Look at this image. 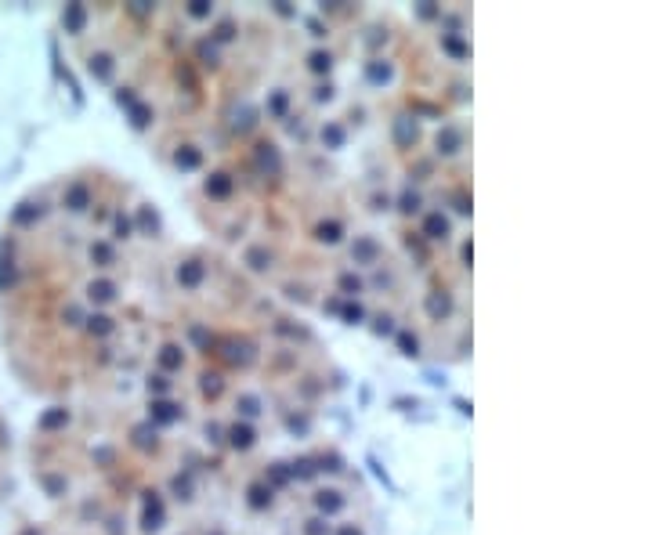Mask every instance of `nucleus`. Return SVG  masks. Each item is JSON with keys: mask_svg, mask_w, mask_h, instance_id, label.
<instances>
[{"mask_svg": "<svg viewBox=\"0 0 651 535\" xmlns=\"http://www.w3.org/2000/svg\"><path fill=\"white\" fill-rule=\"evenodd\" d=\"M87 297L94 304H113L116 297H120V286L113 279H91V286H87Z\"/></svg>", "mask_w": 651, "mask_h": 535, "instance_id": "f3484780", "label": "nucleus"}, {"mask_svg": "<svg viewBox=\"0 0 651 535\" xmlns=\"http://www.w3.org/2000/svg\"><path fill=\"white\" fill-rule=\"evenodd\" d=\"M62 203H66V210L69 214H84L91 207V185L87 181H73L66 188V196H62Z\"/></svg>", "mask_w": 651, "mask_h": 535, "instance_id": "1a4fd4ad", "label": "nucleus"}, {"mask_svg": "<svg viewBox=\"0 0 651 535\" xmlns=\"http://www.w3.org/2000/svg\"><path fill=\"white\" fill-rule=\"evenodd\" d=\"M315 239L326 243V246H337L344 239V225L337 221V217H329V221H319L315 225Z\"/></svg>", "mask_w": 651, "mask_h": 535, "instance_id": "4be33fe9", "label": "nucleus"}, {"mask_svg": "<svg viewBox=\"0 0 651 535\" xmlns=\"http://www.w3.org/2000/svg\"><path fill=\"white\" fill-rule=\"evenodd\" d=\"M174 167L178 170H199L203 167L199 145H178V152H174Z\"/></svg>", "mask_w": 651, "mask_h": 535, "instance_id": "aec40b11", "label": "nucleus"}, {"mask_svg": "<svg viewBox=\"0 0 651 535\" xmlns=\"http://www.w3.org/2000/svg\"><path fill=\"white\" fill-rule=\"evenodd\" d=\"M87 69H91L94 80L109 84V80H113V73H116V58L109 55V51H94V55L87 58Z\"/></svg>", "mask_w": 651, "mask_h": 535, "instance_id": "ddd939ff", "label": "nucleus"}, {"mask_svg": "<svg viewBox=\"0 0 651 535\" xmlns=\"http://www.w3.org/2000/svg\"><path fill=\"white\" fill-rule=\"evenodd\" d=\"M319 138H322V145H329V149H340V145H344V138H347V131L340 127V123H326V127L319 131Z\"/></svg>", "mask_w": 651, "mask_h": 535, "instance_id": "cd10ccee", "label": "nucleus"}, {"mask_svg": "<svg viewBox=\"0 0 651 535\" xmlns=\"http://www.w3.org/2000/svg\"><path fill=\"white\" fill-rule=\"evenodd\" d=\"M286 109H290V94H286L282 87L272 91V98H268V113H272L275 120H282V116H286Z\"/></svg>", "mask_w": 651, "mask_h": 535, "instance_id": "c756f323", "label": "nucleus"}, {"mask_svg": "<svg viewBox=\"0 0 651 535\" xmlns=\"http://www.w3.org/2000/svg\"><path fill=\"white\" fill-rule=\"evenodd\" d=\"M138 228H141V235H145L149 228H152V235L160 232V217L149 210V203H141V207H138Z\"/></svg>", "mask_w": 651, "mask_h": 535, "instance_id": "2f4dec72", "label": "nucleus"}, {"mask_svg": "<svg viewBox=\"0 0 651 535\" xmlns=\"http://www.w3.org/2000/svg\"><path fill=\"white\" fill-rule=\"evenodd\" d=\"M203 192L210 196V199H217V203H225L235 192V178L228 174V170H214V174L203 181Z\"/></svg>", "mask_w": 651, "mask_h": 535, "instance_id": "7ed1b4c3", "label": "nucleus"}, {"mask_svg": "<svg viewBox=\"0 0 651 535\" xmlns=\"http://www.w3.org/2000/svg\"><path fill=\"white\" fill-rule=\"evenodd\" d=\"M416 138H420L416 120H409V116L394 120V145H398V149H412V145H416Z\"/></svg>", "mask_w": 651, "mask_h": 535, "instance_id": "a211bd4d", "label": "nucleus"}, {"mask_svg": "<svg viewBox=\"0 0 651 535\" xmlns=\"http://www.w3.org/2000/svg\"><path fill=\"white\" fill-rule=\"evenodd\" d=\"M434 145H438V156H456L459 149H464V131L449 123V127H441V131H438Z\"/></svg>", "mask_w": 651, "mask_h": 535, "instance_id": "2eb2a0df", "label": "nucleus"}, {"mask_svg": "<svg viewBox=\"0 0 651 535\" xmlns=\"http://www.w3.org/2000/svg\"><path fill=\"white\" fill-rule=\"evenodd\" d=\"M423 235H427V239H431V243H446L449 235H452V225H449V217L441 214V210H431V214L423 217Z\"/></svg>", "mask_w": 651, "mask_h": 535, "instance_id": "9d476101", "label": "nucleus"}, {"mask_svg": "<svg viewBox=\"0 0 651 535\" xmlns=\"http://www.w3.org/2000/svg\"><path fill=\"white\" fill-rule=\"evenodd\" d=\"M196 55H199V62H203L206 69H217V62H221V58H217V47H214L210 40H199Z\"/></svg>", "mask_w": 651, "mask_h": 535, "instance_id": "f704fd0d", "label": "nucleus"}, {"mask_svg": "<svg viewBox=\"0 0 651 535\" xmlns=\"http://www.w3.org/2000/svg\"><path fill=\"white\" fill-rule=\"evenodd\" d=\"M308 69L319 73V76L329 73V69H333V55H329V51H311V55H308Z\"/></svg>", "mask_w": 651, "mask_h": 535, "instance_id": "473e14b6", "label": "nucleus"}, {"mask_svg": "<svg viewBox=\"0 0 651 535\" xmlns=\"http://www.w3.org/2000/svg\"><path fill=\"white\" fill-rule=\"evenodd\" d=\"M228 40H235V22H232V19L217 22V26L210 29V44H214V47H217V44H228Z\"/></svg>", "mask_w": 651, "mask_h": 535, "instance_id": "7c9ffc66", "label": "nucleus"}, {"mask_svg": "<svg viewBox=\"0 0 651 535\" xmlns=\"http://www.w3.org/2000/svg\"><path fill=\"white\" fill-rule=\"evenodd\" d=\"M243 264L250 268V272H268V268L275 264V254L264 243H253V246L243 250Z\"/></svg>", "mask_w": 651, "mask_h": 535, "instance_id": "9b49d317", "label": "nucleus"}, {"mask_svg": "<svg viewBox=\"0 0 651 535\" xmlns=\"http://www.w3.org/2000/svg\"><path fill=\"white\" fill-rule=\"evenodd\" d=\"M87 257L94 261V268H113V264H116V250H113V243L94 239L91 250H87Z\"/></svg>", "mask_w": 651, "mask_h": 535, "instance_id": "412c9836", "label": "nucleus"}, {"mask_svg": "<svg viewBox=\"0 0 651 535\" xmlns=\"http://www.w3.org/2000/svg\"><path fill=\"white\" fill-rule=\"evenodd\" d=\"M380 243L373 239V235H355V243H351V261L362 264V268H376L380 264Z\"/></svg>", "mask_w": 651, "mask_h": 535, "instance_id": "f03ea898", "label": "nucleus"}, {"mask_svg": "<svg viewBox=\"0 0 651 535\" xmlns=\"http://www.w3.org/2000/svg\"><path fill=\"white\" fill-rule=\"evenodd\" d=\"M203 279H206V264L199 257H185V261H178V268H174V282H178L181 290H188V293L199 290Z\"/></svg>", "mask_w": 651, "mask_h": 535, "instance_id": "f257e3e1", "label": "nucleus"}, {"mask_svg": "<svg viewBox=\"0 0 651 535\" xmlns=\"http://www.w3.org/2000/svg\"><path fill=\"white\" fill-rule=\"evenodd\" d=\"M373 329H376L380 337H391V333H394V319H391V315H380V319H376V326H373Z\"/></svg>", "mask_w": 651, "mask_h": 535, "instance_id": "c03bdc74", "label": "nucleus"}, {"mask_svg": "<svg viewBox=\"0 0 651 535\" xmlns=\"http://www.w3.org/2000/svg\"><path fill=\"white\" fill-rule=\"evenodd\" d=\"M315 102H333V84H322V87H315Z\"/></svg>", "mask_w": 651, "mask_h": 535, "instance_id": "de8ad7c7", "label": "nucleus"}, {"mask_svg": "<svg viewBox=\"0 0 651 535\" xmlns=\"http://www.w3.org/2000/svg\"><path fill=\"white\" fill-rule=\"evenodd\" d=\"M141 528H145L149 535L163 528V499H160V492L145 496V517H141Z\"/></svg>", "mask_w": 651, "mask_h": 535, "instance_id": "f8f14e48", "label": "nucleus"}, {"mask_svg": "<svg viewBox=\"0 0 651 535\" xmlns=\"http://www.w3.org/2000/svg\"><path fill=\"white\" fill-rule=\"evenodd\" d=\"M362 315H366V311H362V304H347L344 308V322H358Z\"/></svg>", "mask_w": 651, "mask_h": 535, "instance_id": "a18cd8bd", "label": "nucleus"}, {"mask_svg": "<svg viewBox=\"0 0 651 535\" xmlns=\"http://www.w3.org/2000/svg\"><path fill=\"white\" fill-rule=\"evenodd\" d=\"M300 532H304V535H333V528H329L326 517H308L304 528H300Z\"/></svg>", "mask_w": 651, "mask_h": 535, "instance_id": "ea45409f", "label": "nucleus"}, {"mask_svg": "<svg viewBox=\"0 0 651 535\" xmlns=\"http://www.w3.org/2000/svg\"><path fill=\"white\" fill-rule=\"evenodd\" d=\"M84 322H87V333L91 337H109L116 329V322L109 319V315H91V319H84Z\"/></svg>", "mask_w": 651, "mask_h": 535, "instance_id": "bb28decb", "label": "nucleus"}, {"mask_svg": "<svg viewBox=\"0 0 651 535\" xmlns=\"http://www.w3.org/2000/svg\"><path fill=\"white\" fill-rule=\"evenodd\" d=\"M366 80L369 84H387L391 80V62L387 58H373L366 66Z\"/></svg>", "mask_w": 651, "mask_h": 535, "instance_id": "a878e982", "label": "nucleus"}, {"mask_svg": "<svg viewBox=\"0 0 651 535\" xmlns=\"http://www.w3.org/2000/svg\"><path fill=\"white\" fill-rule=\"evenodd\" d=\"M210 15H214V4H199V0L188 4V19H210Z\"/></svg>", "mask_w": 651, "mask_h": 535, "instance_id": "37998d69", "label": "nucleus"}, {"mask_svg": "<svg viewBox=\"0 0 651 535\" xmlns=\"http://www.w3.org/2000/svg\"><path fill=\"white\" fill-rule=\"evenodd\" d=\"M149 116H152L149 105H131V123H134V131H145L149 123H152Z\"/></svg>", "mask_w": 651, "mask_h": 535, "instance_id": "4c0bfd02", "label": "nucleus"}, {"mask_svg": "<svg viewBox=\"0 0 651 535\" xmlns=\"http://www.w3.org/2000/svg\"><path fill=\"white\" fill-rule=\"evenodd\" d=\"M253 156H257V163H261L264 174H272V178L282 174V156H279V145H275V141H261V145L253 149Z\"/></svg>", "mask_w": 651, "mask_h": 535, "instance_id": "0eeeda50", "label": "nucleus"}, {"mask_svg": "<svg viewBox=\"0 0 651 535\" xmlns=\"http://www.w3.org/2000/svg\"><path fill=\"white\" fill-rule=\"evenodd\" d=\"M62 26H66L73 37H80L87 29V8L84 4H69L66 11H62Z\"/></svg>", "mask_w": 651, "mask_h": 535, "instance_id": "6ab92c4d", "label": "nucleus"}, {"mask_svg": "<svg viewBox=\"0 0 651 535\" xmlns=\"http://www.w3.org/2000/svg\"><path fill=\"white\" fill-rule=\"evenodd\" d=\"M210 535H225V532H210Z\"/></svg>", "mask_w": 651, "mask_h": 535, "instance_id": "3c124183", "label": "nucleus"}, {"mask_svg": "<svg viewBox=\"0 0 651 535\" xmlns=\"http://www.w3.org/2000/svg\"><path fill=\"white\" fill-rule=\"evenodd\" d=\"M149 391H152V395H170L174 380H170V376H163V373H152L149 376Z\"/></svg>", "mask_w": 651, "mask_h": 535, "instance_id": "58836bf2", "label": "nucleus"}, {"mask_svg": "<svg viewBox=\"0 0 651 535\" xmlns=\"http://www.w3.org/2000/svg\"><path fill=\"white\" fill-rule=\"evenodd\" d=\"M221 355L228 358V366H239V369H246L250 362H253V344L250 340H239V337H228L225 344H221Z\"/></svg>", "mask_w": 651, "mask_h": 535, "instance_id": "423d86ee", "label": "nucleus"}, {"mask_svg": "<svg viewBox=\"0 0 651 535\" xmlns=\"http://www.w3.org/2000/svg\"><path fill=\"white\" fill-rule=\"evenodd\" d=\"M225 438H228V445L235 449V452H250L253 445H257V431L250 427V423H232V427L225 431Z\"/></svg>", "mask_w": 651, "mask_h": 535, "instance_id": "6e6552de", "label": "nucleus"}, {"mask_svg": "<svg viewBox=\"0 0 651 535\" xmlns=\"http://www.w3.org/2000/svg\"><path fill=\"white\" fill-rule=\"evenodd\" d=\"M459 261L470 264V239H464V246H459Z\"/></svg>", "mask_w": 651, "mask_h": 535, "instance_id": "8fccbe9b", "label": "nucleus"}, {"mask_svg": "<svg viewBox=\"0 0 651 535\" xmlns=\"http://www.w3.org/2000/svg\"><path fill=\"white\" fill-rule=\"evenodd\" d=\"M156 366H160L163 376H174L185 369V348L181 344H163L160 351H156Z\"/></svg>", "mask_w": 651, "mask_h": 535, "instance_id": "20e7f679", "label": "nucleus"}, {"mask_svg": "<svg viewBox=\"0 0 651 535\" xmlns=\"http://www.w3.org/2000/svg\"><path fill=\"white\" fill-rule=\"evenodd\" d=\"M337 286L344 290V297H355V293H362V279H358L355 272H344V275L337 279Z\"/></svg>", "mask_w": 651, "mask_h": 535, "instance_id": "e433bc0d", "label": "nucleus"}, {"mask_svg": "<svg viewBox=\"0 0 651 535\" xmlns=\"http://www.w3.org/2000/svg\"><path fill=\"white\" fill-rule=\"evenodd\" d=\"M420 207H423L420 192H416L412 185H405V192H402V199H398V210H402V214H420Z\"/></svg>", "mask_w": 651, "mask_h": 535, "instance_id": "c85d7f7f", "label": "nucleus"}, {"mask_svg": "<svg viewBox=\"0 0 651 535\" xmlns=\"http://www.w3.org/2000/svg\"><path fill=\"white\" fill-rule=\"evenodd\" d=\"M221 391H225V376H221V373H203V376H199V395H203L206 402L221 398Z\"/></svg>", "mask_w": 651, "mask_h": 535, "instance_id": "b1692460", "label": "nucleus"}, {"mask_svg": "<svg viewBox=\"0 0 651 535\" xmlns=\"http://www.w3.org/2000/svg\"><path fill=\"white\" fill-rule=\"evenodd\" d=\"M344 507H347V496L340 489H319L315 492V510H319V517H326V521L333 514H340Z\"/></svg>", "mask_w": 651, "mask_h": 535, "instance_id": "39448f33", "label": "nucleus"}, {"mask_svg": "<svg viewBox=\"0 0 651 535\" xmlns=\"http://www.w3.org/2000/svg\"><path fill=\"white\" fill-rule=\"evenodd\" d=\"M337 535H366V532H362V525L347 521V525H340V528H337Z\"/></svg>", "mask_w": 651, "mask_h": 535, "instance_id": "09e8293b", "label": "nucleus"}, {"mask_svg": "<svg viewBox=\"0 0 651 535\" xmlns=\"http://www.w3.org/2000/svg\"><path fill=\"white\" fill-rule=\"evenodd\" d=\"M272 503H275V489H272V485L250 481V489H246V507L250 510H268Z\"/></svg>", "mask_w": 651, "mask_h": 535, "instance_id": "4468645a", "label": "nucleus"}, {"mask_svg": "<svg viewBox=\"0 0 651 535\" xmlns=\"http://www.w3.org/2000/svg\"><path fill=\"white\" fill-rule=\"evenodd\" d=\"M174 492H178V499L188 503V499H192V478H188V474L181 478V474H178V478H174Z\"/></svg>", "mask_w": 651, "mask_h": 535, "instance_id": "a19ab883", "label": "nucleus"}, {"mask_svg": "<svg viewBox=\"0 0 651 535\" xmlns=\"http://www.w3.org/2000/svg\"><path fill=\"white\" fill-rule=\"evenodd\" d=\"M235 409H239V416H246V420H257V416L264 413L261 398H257V395H250V391H243V395L235 398Z\"/></svg>", "mask_w": 651, "mask_h": 535, "instance_id": "393cba45", "label": "nucleus"}, {"mask_svg": "<svg viewBox=\"0 0 651 535\" xmlns=\"http://www.w3.org/2000/svg\"><path fill=\"white\" fill-rule=\"evenodd\" d=\"M113 232H116L113 239H120V243L134 239V221H131V217H127L123 210H116V228H113Z\"/></svg>", "mask_w": 651, "mask_h": 535, "instance_id": "72a5a7b5", "label": "nucleus"}, {"mask_svg": "<svg viewBox=\"0 0 651 535\" xmlns=\"http://www.w3.org/2000/svg\"><path fill=\"white\" fill-rule=\"evenodd\" d=\"M427 315H431L434 322H441V319H449L452 315V293H446V290H434V293H427Z\"/></svg>", "mask_w": 651, "mask_h": 535, "instance_id": "dca6fc26", "label": "nucleus"}, {"mask_svg": "<svg viewBox=\"0 0 651 535\" xmlns=\"http://www.w3.org/2000/svg\"><path fill=\"white\" fill-rule=\"evenodd\" d=\"M58 423H69V413H51V416L44 420V431L47 427H58Z\"/></svg>", "mask_w": 651, "mask_h": 535, "instance_id": "49530a36", "label": "nucleus"}, {"mask_svg": "<svg viewBox=\"0 0 651 535\" xmlns=\"http://www.w3.org/2000/svg\"><path fill=\"white\" fill-rule=\"evenodd\" d=\"M185 416V409L181 405H174V402H152V413H149V420H156V423H174V420H181Z\"/></svg>", "mask_w": 651, "mask_h": 535, "instance_id": "5701e85b", "label": "nucleus"}, {"mask_svg": "<svg viewBox=\"0 0 651 535\" xmlns=\"http://www.w3.org/2000/svg\"><path fill=\"white\" fill-rule=\"evenodd\" d=\"M398 348L402 355H420V337L412 329H398Z\"/></svg>", "mask_w": 651, "mask_h": 535, "instance_id": "c9c22d12", "label": "nucleus"}, {"mask_svg": "<svg viewBox=\"0 0 651 535\" xmlns=\"http://www.w3.org/2000/svg\"><path fill=\"white\" fill-rule=\"evenodd\" d=\"M188 333H192V340L199 344V348H206V351L214 348V333H206L203 326H192V329H188Z\"/></svg>", "mask_w": 651, "mask_h": 535, "instance_id": "79ce46f5", "label": "nucleus"}]
</instances>
